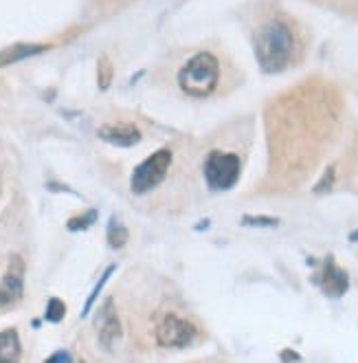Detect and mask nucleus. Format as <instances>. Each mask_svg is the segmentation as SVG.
Here are the masks:
<instances>
[{
    "mask_svg": "<svg viewBox=\"0 0 358 363\" xmlns=\"http://www.w3.org/2000/svg\"><path fill=\"white\" fill-rule=\"evenodd\" d=\"M250 42L260 69L268 75L286 71L301 51L299 27L284 11H272L260 18L250 31Z\"/></svg>",
    "mask_w": 358,
    "mask_h": 363,
    "instance_id": "f257e3e1",
    "label": "nucleus"
},
{
    "mask_svg": "<svg viewBox=\"0 0 358 363\" xmlns=\"http://www.w3.org/2000/svg\"><path fill=\"white\" fill-rule=\"evenodd\" d=\"M176 79L185 95L204 99L218 89L220 60L212 51H198L178 69Z\"/></svg>",
    "mask_w": 358,
    "mask_h": 363,
    "instance_id": "f03ea898",
    "label": "nucleus"
},
{
    "mask_svg": "<svg viewBox=\"0 0 358 363\" xmlns=\"http://www.w3.org/2000/svg\"><path fill=\"white\" fill-rule=\"evenodd\" d=\"M172 161H174V155L170 147H161L158 152L147 157L141 165L134 167L132 179H130V189L139 196L156 189L165 181L167 172H170Z\"/></svg>",
    "mask_w": 358,
    "mask_h": 363,
    "instance_id": "7ed1b4c3",
    "label": "nucleus"
},
{
    "mask_svg": "<svg viewBox=\"0 0 358 363\" xmlns=\"http://www.w3.org/2000/svg\"><path fill=\"white\" fill-rule=\"evenodd\" d=\"M242 174V161L233 152L214 150L204 161V181L209 189L214 191H226L236 187Z\"/></svg>",
    "mask_w": 358,
    "mask_h": 363,
    "instance_id": "20e7f679",
    "label": "nucleus"
},
{
    "mask_svg": "<svg viewBox=\"0 0 358 363\" xmlns=\"http://www.w3.org/2000/svg\"><path fill=\"white\" fill-rule=\"evenodd\" d=\"M196 339V326L185 317L167 313L156 326V344L163 348H187Z\"/></svg>",
    "mask_w": 358,
    "mask_h": 363,
    "instance_id": "39448f33",
    "label": "nucleus"
},
{
    "mask_svg": "<svg viewBox=\"0 0 358 363\" xmlns=\"http://www.w3.org/2000/svg\"><path fill=\"white\" fill-rule=\"evenodd\" d=\"M312 282L317 284L328 297H341L350 289V275L334 262V258H328L323 262V269L314 273Z\"/></svg>",
    "mask_w": 358,
    "mask_h": 363,
    "instance_id": "423d86ee",
    "label": "nucleus"
},
{
    "mask_svg": "<svg viewBox=\"0 0 358 363\" xmlns=\"http://www.w3.org/2000/svg\"><path fill=\"white\" fill-rule=\"evenodd\" d=\"M97 333H99V344L106 348V350H112L115 344L119 341L121 337V322L117 317V311H115V300L112 297H108L106 302L101 304V308L97 311Z\"/></svg>",
    "mask_w": 358,
    "mask_h": 363,
    "instance_id": "0eeeda50",
    "label": "nucleus"
},
{
    "mask_svg": "<svg viewBox=\"0 0 358 363\" xmlns=\"http://www.w3.org/2000/svg\"><path fill=\"white\" fill-rule=\"evenodd\" d=\"M25 293V262L13 258L3 284H0V306H13Z\"/></svg>",
    "mask_w": 358,
    "mask_h": 363,
    "instance_id": "6e6552de",
    "label": "nucleus"
},
{
    "mask_svg": "<svg viewBox=\"0 0 358 363\" xmlns=\"http://www.w3.org/2000/svg\"><path fill=\"white\" fill-rule=\"evenodd\" d=\"M97 137L117 147H132L141 141V130L132 123H110L101 125L97 130Z\"/></svg>",
    "mask_w": 358,
    "mask_h": 363,
    "instance_id": "1a4fd4ad",
    "label": "nucleus"
},
{
    "mask_svg": "<svg viewBox=\"0 0 358 363\" xmlns=\"http://www.w3.org/2000/svg\"><path fill=\"white\" fill-rule=\"evenodd\" d=\"M47 45H13L0 51V69L3 67H11L16 62H23L27 57H33L42 51H47Z\"/></svg>",
    "mask_w": 358,
    "mask_h": 363,
    "instance_id": "9d476101",
    "label": "nucleus"
},
{
    "mask_svg": "<svg viewBox=\"0 0 358 363\" xmlns=\"http://www.w3.org/2000/svg\"><path fill=\"white\" fill-rule=\"evenodd\" d=\"M20 337L13 328H7L0 333V363H11L20 359Z\"/></svg>",
    "mask_w": 358,
    "mask_h": 363,
    "instance_id": "9b49d317",
    "label": "nucleus"
},
{
    "mask_svg": "<svg viewBox=\"0 0 358 363\" xmlns=\"http://www.w3.org/2000/svg\"><path fill=\"white\" fill-rule=\"evenodd\" d=\"M106 236H108V245L112 249H123L125 242H128V238H130V233H128V229H125V225H121V220L117 216H112L110 223H108Z\"/></svg>",
    "mask_w": 358,
    "mask_h": 363,
    "instance_id": "f8f14e48",
    "label": "nucleus"
},
{
    "mask_svg": "<svg viewBox=\"0 0 358 363\" xmlns=\"http://www.w3.org/2000/svg\"><path fill=\"white\" fill-rule=\"evenodd\" d=\"M112 77H115V69H112V62L108 55H101L99 62H97V84L101 91H106L110 84H112Z\"/></svg>",
    "mask_w": 358,
    "mask_h": 363,
    "instance_id": "ddd939ff",
    "label": "nucleus"
},
{
    "mask_svg": "<svg viewBox=\"0 0 358 363\" xmlns=\"http://www.w3.org/2000/svg\"><path fill=\"white\" fill-rule=\"evenodd\" d=\"M117 271V267L112 264V267H108L106 271H103V275L99 277V282L95 284V289H93V293L88 295V300H86V304H83V313H81V317H86L88 313H91V308H93V304L97 302V297H99V293L103 291V286L108 284V280H110V275Z\"/></svg>",
    "mask_w": 358,
    "mask_h": 363,
    "instance_id": "4468645a",
    "label": "nucleus"
},
{
    "mask_svg": "<svg viewBox=\"0 0 358 363\" xmlns=\"http://www.w3.org/2000/svg\"><path fill=\"white\" fill-rule=\"evenodd\" d=\"M64 315H67V304L62 302V300H57V297H51L49 304H47V313H45L47 322H51V324H59L62 319H64Z\"/></svg>",
    "mask_w": 358,
    "mask_h": 363,
    "instance_id": "2eb2a0df",
    "label": "nucleus"
},
{
    "mask_svg": "<svg viewBox=\"0 0 358 363\" xmlns=\"http://www.w3.org/2000/svg\"><path fill=\"white\" fill-rule=\"evenodd\" d=\"M97 209H91V211H86L83 216H77V218H71L69 220V229L71 231H79V229H88L95 220H97Z\"/></svg>",
    "mask_w": 358,
    "mask_h": 363,
    "instance_id": "dca6fc26",
    "label": "nucleus"
},
{
    "mask_svg": "<svg viewBox=\"0 0 358 363\" xmlns=\"http://www.w3.org/2000/svg\"><path fill=\"white\" fill-rule=\"evenodd\" d=\"M334 179H336V172H334V167L330 165L323 172L321 181L314 185V194H325V191H330L334 187Z\"/></svg>",
    "mask_w": 358,
    "mask_h": 363,
    "instance_id": "f3484780",
    "label": "nucleus"
},
{
    "mask_svg": "<svg viewBox=\"0 0 358 363\" xmlns=\"http://www.w3.org/2000/svg\"><path fill=\"white\" fill-rule=\"evenodd\" d=\"M242 225H246V227H277L279 218H272V216H244Z\"/></svg>",
    "mask_w": 358,
    "mask_h": 363,
    "instance_id": "a211bd4d",
    "label": "nucleus"
},
{
    "mask_svg": "<svg viewBox=\"0 0 358 363\" xmlns=\"http://www.w3.org/2000/svg\"><path fill=\"white\" fill-rule=\"evenodd\" d=\"M47 361H49V363H55V361H73V357H71L69 352H64V350H59V352L51 354Z\"/></svg>",
    "mask_w": 358,
    "mask_h": 363,
    "instance_id": "6ab92c4d",
    "label": "nucleus"
},
{
    "mask_svg": "<svg viewBox=\"0 0 358 363\" xmlns=\"http://www.w3.org/2000/svg\"><path fill=\"white\" fill-rule=\"evenodd\" d=\"M279 359H282V361H301V354L292 352V350H284V352L279 354Z\"/></svg>",
    "mask_w": 358,
    "mask_h": 363,
    "instance_id": "aec40b11",
    "label": "nucleus"
},
{
    "mask_svg": "<svg viewBox=\"0 0 358 363\" xmlns=\"http://www.w3.org/2000/svg\"><path fill=\"white\" fill-rule=\"evenodd\" d=\"M321 3L332 5V7H341V3H345V0H321ZM347 3H352V0H347Z\"/></svg>",
    "mask_w": 358,
    "mask_h": 363,
    "instance_id": "412c9836",
    "label": "nucleus"
},
{
    "mask_svg": "<svg viewBox=\"0 0 358 363\" xmlns=\"http://www.w3.org/2000/svg\"><path fill=\"white\" fill-rule=\"evenodd\" d=\"M350 242H358V231H352L350 233Z\"/></svg>",
    "mask_w": 358,
    "mask_h": 363,
    "instance_id": "4be33fe9",
    "label": "nucleus"
}]
</instances>
